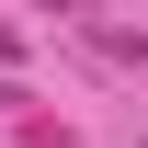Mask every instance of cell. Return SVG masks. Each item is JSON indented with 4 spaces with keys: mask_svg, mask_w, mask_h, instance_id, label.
Instances as JSON below:
<instances>
[{
    "mask_svg": "<svg viewBox=\"0 0 148 148\" xmlns=\"http://www.w3.org/2000/svg\"><path fill=\"white\" fill-rule=\"evenodd\" d=\"M34 12H57V23H103V0H34Z\"/></svg>",
    "mask_w": 148,
    "mask_h": 148,
    "instance_id": "1",
    "label": "cell"
},
{
    "mask_svg": "<svg viewBox=\"0 0 148 148\" xmlns=\"http://www.w3.org/2000/svg\"><path fill=\"white\" fill-rule=\"evenodd\" d=\"M12 57H23V34H12V23H0V69H12Z\"/></svg>",
    "mask_w": 148,
    "mask_h": 148,
    "instance_id": "2",
    "label": "cell"
},
{
    "mask_svg": "<svg viewBox=\"0 0 148 148\" xmlns=\"http://www.w3.org/2000/svg\"><path fill=\"white\" fill-rule=\"evenodd\" d=\"M0 103H12V80H0Z\"/></svg>",
    "mask_w": 148,
    "mask_h": 148,
    "instance_id": "3",
    "label": "cell"
}]
</instances>
